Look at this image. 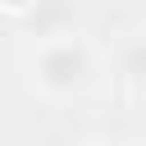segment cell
Returning <instances> with one entry per match:
<instances>
[{
  "label": "cell",
  "instance_id": "cell-1",
  "mask_svg": "<svg viewBox=\"0 0 146 146\" xmlns=\"http://www.w3.org/2000/svg\"><path fill=\"white\" fill-rule=\"evenodd\" d=\"M91 73H96V55L82 36H50L32 50L27 59V78L41 96L50 100H68V96H82L91 87Z\"/></svg>",
  "mask_w": 146,
  "mask_h": 146
},
{
  "label": "cell",
  "instance_id": "cell-2",
  "mask_svg": "<svg viewBox=\"0 0 146 146\" xmlns=\"http://www.w3.org/2000/svg\"><path fill=\"white\" fill-rule=\"evenodd\" d=\"M73 14H78V5H73V0H36V5H32V14H27V18H18V23L50 41V36H68V32H73Z\"/></svg>",
  "mask_w": 146,
  "mask_h": 146
},
{
  "label": "cell",
  "instance_id": "cell-3",
  "mask_svg": "<svg viewBox=\"0 0 146 146\" xmlns=\"http://www.w3.org/2000/svg\"><path fill=\"white\" fill-rule=\"evenodd\" d=\"M119 73H123V82L146 87V32L123 36V46H119Z\"/></svg>",
  "mask_w": 146,
  "mask_h": 146
}]
</instances>
